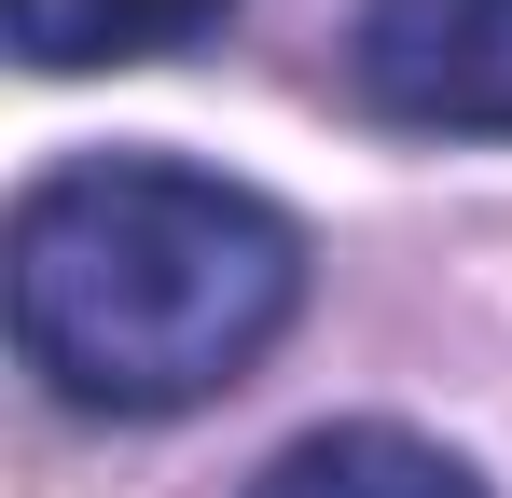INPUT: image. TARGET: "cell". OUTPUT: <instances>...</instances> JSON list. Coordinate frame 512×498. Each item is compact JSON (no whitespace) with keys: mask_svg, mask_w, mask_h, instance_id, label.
<instances>
[{"mask_svg":"<svg viewBox=\"0 0 512 498\" xmlns=\"http://www.w3.org/2000/svg\"><path fill=\"white\" fill-rule=\"evenodd\" d=\"M236 0H0L14 56L28 70H139V56H180L208 42Z\"/></svg>","mask_w":512,"mask_h":498,"instance_id":"cell-3","label":"cell"},{"mask_svg":"<svg viewBox=\"0 0 512 498\" xmlns=\"http://www.w3.org/2000/svg\"><path fill=\"white\" fill-rule=\"evenodd\" d=\"M250 498H485V485H471L443 443H416V429L346 415V429H305V443H291Z\"/></svg>","mask_w":512,"mask_h":498,"instance_id":"cell-4","label":"cell"},{"mask_svg":"<svg viewBox=\"0 0 512 498\" xmlns=\"http://www.w3.org/2000/svg\"><path fill=\"white\" fill-rule=\"evenodd\" d=\"M346 83H360L374 125L512 139V0H360Z\"/></svg>","mask_w":512,"mask_h":498,"instance_id":"cell-2","label":"cell"},{"mask_svg":"<svg viewBox=\"0 0 512 498\" xmlns=\"http://www.w3.org/2000/svg\"><path fill=\"white\" fill-rule=\"evenodd\" d=\"M14 346L84 415H194L250 374L305 305V236L250 180L180 153L42 166L0 236Z\"/></svg>","mask_w":512,"mask_h":498,"instance_id":"cell-1","label":"cell"}]
</instances>
